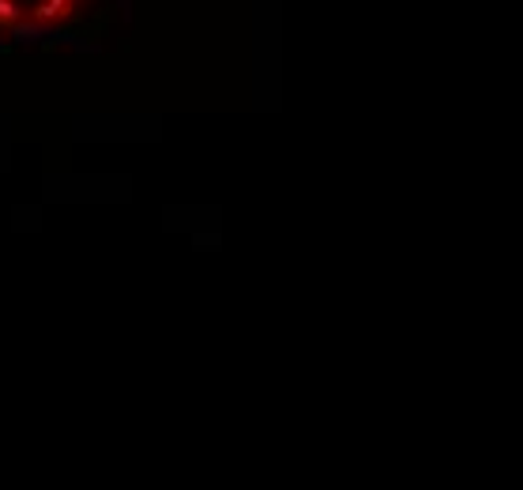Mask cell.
I'll use <instances>...</instances> for the list:
<instances>
[{
    "instance_id": "6da1fadb",
    "label": "cell",
    "mask_w": 523,
    "mask_h": 490,
    "mask_svg": "<svg viewBox=\"0 0 523 490\" xmlns=\"http://www.w3.org/2000/svg\"><path fill=\"white\" fill-rule=\"evenodd\" d=\"M8 35L15 38V46H38L49 30H46V23H34V19H19V23L8 27Z\"/></svg>"
},
{
    "instance_id": "7a4b0ae2",
    "label": "cell",
    "mask_w": 523,
    "mask_h": 490,
    "mask_svg": "<svg viewBox=\"0 0 523 490\" xmlns=\"http://www.w3.org/2000/svg\"><path fill=\"white\" fill-rule=\"evenodd\" d=\"M72 8H75L72 0H42L34 12H30V19L34 23H53V19H68Z\"/></svg>"
},
{
    "instance_id": "3957f363",
    "label": "cell",
    "mask_w": 523,
    "mask_h": 490,
    "mask_svg": "<svg viewBox=\"0 0 523 490\" xmlns=\"http://www.w3.org/2000/svg\"><path fill=\"white\" fill-rule=\"evenodd\" d=\"M23 16H27L23 4H15V0H0V30H8L12 23H19Z\"/></svg>"
},
{
    "instance_id": "277c9868",
    "label": "cell",
    "mask_w": 523,
    "mask_h": 490,
    "mask_svg": "<svg viewBox=\"0 0 523 490\" xmlns=\"http://www.w3.org/2000/svg\"><path fill=\"white\" fill-rule=\"evenodd\" d=\"M4 49H8V42H0V53H4Z\"/></svg>"
},
{
    "instance_id": "5b68a950",
    "label": "cell",
    "mask_w": 523,
    "mask_h": 490,
    "mask_svg": "<svg viewBox=\"0 0 523 490\" xmlns=\"http://www.w3.org/2000/svg\"><path fill=\"white\" fill-rule=\"evenodd\" d=\"M72 4H83V0H72Z\"/></svg>"
}]
</instances>
